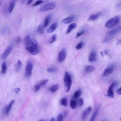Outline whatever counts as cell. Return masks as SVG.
I'll use <instances>...</instances> for the list:
<instances>
[{
    "label": "cell",
    "mask_w": 121,
    "mask_h": 121,
    "mask_svg": "<svg viewBox=\"0 0 121 121\" xmlns=\"http://www.w3.org/2000/svg\"><path fill=\"white\" fill-rule=\"evenodd\" d=\"M26 49L31 54L35 55L39 52V47L37 42L35 40H33L26 47Z\"/></svg>",
    "instance_id": "obj_1"
},
{
    "label": "cell",
    "mask_w": 121,
    "mask_h": 121,
    "mask_svg": "<svg viewBox=\"0 0 121 121\" xmlns=\"http://www.w3.org/2000/svg\"><path fill=\"white\" fill-rule=\"evenodd\" d=\"M64 84L65 86V90L66 92H69L71 88L72 84V79L69 74L66 71L64 77Z\"/></svg>",
    "instance_id": "obj_2"
},
{
    "label": "cell",
    "mask_w": 121,
    "mask_h": 121,
    "mask_svg": "<svg viewBox=\"0 0 121 121\" xmlns=\"http://www.w3.org/2000/svg\"><path fill=\"white\" fill-rule=\"evenodd\" d=\"M121 31V26L114 29H112L107 33L104 38L103 40V43H105L111 40L114 35Z\"/></svg>",
    "instance_id": "obj_3"
},
{
    "label": "cell",
    "mask_w": 121,
    "mask_h": 121,
    "mask_svg": "<svg viewBox=\"0 0 121 121\" xmlns=\"http://www.w3.org/2000/svg\"><path fill=\"white\" fill-rule=\"evenodd\" d=\"M120 21V17L119 16H115L109 20H108L105 23V26L107 28H112L116 25H117Z\"/></svg>",
    "instance_id": "obj_4"
},
{
    "label": "cell",
    "mask_w": 121,
    "mask_h": 121,
    "mask_svg": "<svg viewBox=\"0 0 121 121\" xmlns=\"http://www.w3.org/2000/svg\"><path fill=\"white\" fill-rule=\"evenodd\" d=\"M55 4L53 2H49L42 5L39 9V10L41 12L46 11L54 9L55 7Z\"/></svg>",
    "instance_id": "obj_5"
},
{
    "label": "cell",
    "mask_w": 121,
    "mask_h": 121,
    "mask_svg": "<svg viewBox=\"0 0 121 121\" xmlns=\"http://www.w3.org/2000/svg\"><path fill=\"white\" fill-rule=\"evenodd\" d=\"M33 68V64L30 62H27L26 65L25 69V74L26 77H29L32 75Z\"/></svg>",
    "instance_id": "obj_6"
},
{
    "label": "cell",
    "mask_w": 121,
    "mask_h": 121,
    "mask_svg": "<svg viewBox=\"0 0 121 121\" xmlns=\"http://www.w3.org/2000/svg\"><path fill=\"white\" fill-rule=\"evenodd\" d=\"M117 82L116 81H114L112 82L111 85L109 86L108 90H107V93L106 95L110 98H113L114 97V94H113V88L115 86H116L117 84Z\"/></svg>",
    "instance_id": "obj_7"
},
{
    "label": "cell",
    "mask_w": 121,
    "mask_h": 121,
    "mask_svg": "<svg viewBox=\"0 0 121 121\" xmlns=\"http://www.w3.org/2000/svg\"><path fill=\"white\" fill-rule=\"evenodd\" d=\"M66 50L65 48H63L59 53L58 60L59 62H62L66 58Z\"/></svg>",
    "instance_id": "obj_8"
},
{
    "label": "cell",
    "mask_w": 121,
    "mask_h": 121,
    "mask_svg": "<svg viewBox=\"0 0 121 121\" xmlns=\"http://www.w3.org/2000/svg\"><path fill=\"white\" fill-rule=\"evenodd\" d=\"M12 48H13V47L11 45H9V46H8V47H7L1 55L2 59H5L6 58H7L8 56L10 54V52H11Z\"/></svg>",
    "instance_id": "obj_9"
},
{
    "label": "cell",
    "mask_w": 121,
    "mask_h": 121,
    "mask_svg": "<svg viewBox=\"0 0 121 121\" xmlns=\"http://www.w3.org/2000/svg\"><path fill=\"white\" fill-rule=\"evenodd\" d=\"M92 108L91 106H89L82 113V115L81 116V121H84V120L86 119V117L90 114V113L92 112Z\"/></svg>",
    "instance_id": "obj_10"
},
{
    "label": "cell",
    "mask_w": 121,
    "mask_h": 121,
    "mask_svg": "<svg viewBox=\"0 0 121 121\" xmlns=\"http://www.w3.org/2000/svg\"><path fill=\"white\" fill-rule=\"evenodd\" d=\"M114 69V66L113 65H112L111 66L107 67L104 70V71L103 72V76L104 77H106L109 75L113 72Z\"/></svg>",
    "instance_id": "obj_11"
},
{
    "label": "cell",
    "mask_w": 121,
    "mask_h": 121,
    "mask_svg": "<svg viewBox=\"0 0 121 121\" xmlns=\"http://www.w3.org/2000/svg\"><path fill=\"white\" fill-rule=\"evenodd\" d=\"M102 15V13L101 12H99L96 13L95 14H93L91 15L88 18L87 20L88 21H93L97 20L99 17H100Z\"/></svg>",
    "instance_id": "obj_12"
},
{
    "label": "cell",
    "mask_w": 121,
    "mask_h": 121,
    "mask_svg": "<svg viewBox=\"0 0 121 121\" xmlns=\"http://www.w3.org/2000/svg\"><path fill=\"white\" fill-rule=\"evenodd\" d=\"M97 60V54L95 52L91 51L89 54L88 57V61L92 62L96 61Z\"/></svg>",
    "instance_id": "obj_13"
},
{
    "label": "cell",
    "mask_w": 121,
    "mask_h": 121,
    "mask_svg": "<svg viewBox=\"0 0 121 121\" xmlns=\"http://www.w3.org/2000/svg\"><path fill=\"white\" fill-rule=\"evenodd\" d=\"M57 23L56 22H54L53 23H52L47 29V32L48 33H52V32H53L56 29L57 27Z\"/></svg>",
    "instance_id": "obj_14"
},
{
    "label": "cell",
    "mask_w": 121,
    "mask_h": 121,
    "mask_svg": "<svg viewBox=\"0 0 121 121\" xmlns=\"http://www.w3.org/2000/svg\"><path fill=\"white\" fill-rule=\"evenodd\" d=\"M14 103H15V100H12L9 103V104L6 107V109H5V114H8L9 113V112H10V110L11 109L12 107L13 104H14Z\"/></svg>",
    "instance_id": "obj_15"
},
{
    "label": "cell",
    "mask_w": 121,
    "mask_h": 121,
    "mask_svg": "<svg viewBox=\"0 0 121 121\" xmlns=\"http://www.w3.org/2000/svg\"><path fill=\"white\" fill-rule=\"evenodd\" d=\"M74 18H75V16L72 15V16H69L68 17H66V18L63 19L62 20V22L63 24H69V23H70V22H71L74 19Z\"/></svg>",
    "instance_id": "obj_16"
},
{
    "label": "cell",
    "mask_w": 121,
    "mask_h": 121,
    "mask_svg": "<svg viewBox=\"0 0 121 121\" xmlns=\"http://www.w3.org/2000/svg\"><path fill=\"white\" fill-rule=\"evenodd\" d=\"M95 69V68L94 66L91 65H88L85 68V72L86 73H90L93 72Z\"/></svg>",
    "instance_id": "obj_17"
},
{
    "label": "cell",
    "mask_w": 121,
    "mask_h": 121,
    "mask_svg": "<svg viewBox=\"0 0 121 121\" xmlns=\"http://www.w3.org/2000/svg\"><path fill=\"white\" fill-rule=\"evenodd\" d=\"M59 88V85L58 84L53 85L49 88V91L51 93H54L57 91Z\"/></svg>",
    "instance_id": "obj_18"
},
{
    "label": "cell",
    "mask_w": 121,
    "mask_h": 121,
    "mask_svg": "<svg viewBox=\"0 0 121 121\" xmlns=\"http://www.w3.org/2000/svg\"><path fill=\"white\" fill-rule=\"evenodd\" d=\"M77 27V24L76 23H72L69 26L67 31H66V34H68L70 32H71L73 29H74L76 27Z\"/></svg>",
    "instance_id": "obj_19"
},
{
    "label": "cell",
    "mask_w": 121,
    "mask_h": 121,
    "mask_svg": "<svg viewBox=\"0 0 121 121\" xmlns=\"http://www.w3.org/2000/svg\"><path fill=\"white\" fill-rule=\"evenodd\" d=\"M45 27L44 26L43 24H41L39 25L37 29V32L38 33H39L40 34H43L44 32Z\"/></svg>",
    "instance_id": "obj_20"
},
{
    "label": "cell",
    "mask_w": 121,
    "mask_h": 121,
    "mask_svg": "<svg viewBox=\"0 0 121 121\" xmlns=\"http://www.w3.org/2000/svg\"><path fill=\"white\" fill-rule=\"evenodd\" d=\"M51 15H48L44 19L43 22V25H44V26L45 27H46L48 26V25H49L50 20H51Z\"/></svg>",
    "instance_id": "obj_21"
},
{
    "label": "cell",
    "mask_w": 121,
    "mask_h": 121,
    "mask_svg": "<svg viewBox=\"0 0 121 121\" xmlns=\"http://www.w3.org/2000/svg\"><path fill=\"white\" fill-rule=\"evenodd\" d=\"M81 94H82V91L80 89L77 90L74 93L73 95V98L74 99H77L80 96Z\"/></svg>",
    "instance_id": "obj_22"
},
{
    "label": "cell",
    "mask_w": 121,
    "mask_h": 121,
    "mask_svg": "<svg viewBox=\"0 0 121 121\" xmlns=\"http://www.w3.org/2000/svg\"><path fill=\"white\" fill-rule=\"evenodd\" d=\"M99 107H98L96 109V110L95 111V112L93 113V114L90 118V121H95V118L96 117V116L99 112Z\"/></svg>",
    "instance_id": "obj_23"
},
{
    "label": "cell",
    "mask_w": 121,
    "mask_h": 121,
    "mask_svg": "<svg viewBox=\"0 0 121 121\" xmlns=\"http://www.w3.org/2000/svg\"><path fill=\"white\" fill-rule=\"evenodd\" d=\"M22 65V62L21 61V60H18L16 65H15V71L16 72L20 70V69H21Z\"/></svg>",
    "instance_id": "obj_24"
},
{
    "label": "cell",
    "mask_w": 121,
    "mask_h": 121,
    "mask_svg": "<svg viewBox=\"0 0 121 121\" xmlns=\"http://www.w3.org/2000/svg\"><path fill=\"white\" fill-rule=\"evenodd\" d=\"M7 69V64L5 62H3L2 63L1 65V73L2 74H4L6 73Z\"/></svg>",
    "instance_id": "obj_25"
},
{
    "label": "cell",
    "mask_w": 121,
    "mask_h": 121,
    "mask_svg": "<svg viewBox=\"0 0 121 121\" xmlns=\"http://www.w3.org/2000/svg\"><path fill=\"white\" fill-rule=\"evenodd\" d=\"M15 0H12L9 5V7L8 8V10H9V13H11L14 9V8L15 7Z\"/></svg>",
    "instance_id": "obj_26"
},
{
    "label": "cell",
    "mask_w": 121,
    "mask_h": 121,
    "mask_svg": "<svg viewBox=\"0 0 121 121\" xmlns=\"http://www.w3.org/2000/svg\"><path fill=\"white\" fill-rule=\"evenodd\" d=\"M70 107L73 109H75L76 107H77V102L76 100H75L74 99H71L70 100Z\"/></svg>",
    "instance_id": "obj_27"
},
{
    "label": "cell",
    "mask_w": 121,
    "mask_h": 121,
    "mask_svg": "<svg viewBox=\"0 0 121 121\" xmlns=\"http://www.w3.org/2000/svg\"><path fill=\"white\" fill-rule=\"evenodd\" d=\"M31 41H32V40H31V38L29 35H26L24 38V43H25L26 46L28 45L31 42Z\"/></svg>",
    "instance_id": "obj_28"
},
{
    "label": "cell",
    "mask_w": 121,
    "mask_h": 121,
    "mask_svg": "<svg viewBox=\"0 0 121 121\" xmlns=\"http://www.w3.org/2000/svg\"><path fill=\"white\" fill-rule=\"evenodd\" d=\"M60 104L62 105L65 107H66L67 106L68 103H67V99L66 97H63L60 100Z\"/></svg>",
    "instance_id": "obj_29"
},
{
    "label": "cell",
    "mask_w": 121,
    "mask_h": 121,
    "mask_svg": "<svg viewBox=\"0 0 121 121\" xmlns=\"http://www.w3.org/2000/svg\"><path fill=\"white\" fill-rule=\"evenodd\" d=\"M47 71L49 73H55L57 72V69L55 67H50L47 69Z\"/></svg>",
    "instance_id": "obj_30"
},
{
    "label": "cell",
    "mask_w": 121,
    "mask_h": 121,
    "mask_svg": "<svg viewBox=\"0 0 121 121\" xmlns=\"http://www.w3.org/2000/svg\"><path fill=\"white\" fill-rule=\"evenodd\" d=\"M56 38H57V37L56 36V35H55V34L53 35L49 39V41H48L49 43L51 44V43H54L56 41Z\"/></svg>",
    "instance_id": "obj_31"
},
{
    "label": "cell",
    "mask_w": 121,
    "mask_h": 121,
    "mask_svg": "<svg viewBox=\"0 0 121 121\" xmlns=\"http://www.w3.org/2000/svg\"><path fill=\"white\" fill-rule=\"evenodd\" d=\"M49 81V80L48 79H43V80H42V81H41L38 84L41 86H44L45 85H46Z\"/></svg>",
    "instance_id": "obj_32"
},
{
    "label": "cell",
    "mask_w": 121,
    "mask_h": 121,
    "mask_svg": "<svg viewBox=\"0 0 121 121\" xmlns=\"http://www.w3.org/2000/svg\"><path fill=\"white\" fill-rule=\"evenodd\" d=\"M85 32H86V31H85V30H81V31L78 32L77 34V35H76V38H78L80 36H81L82 35H84V34L85 33Z\"/></svg>",
    "instance_id": "obj_33"
},
{
    "label": "cell",
    "mask_w": 121,
    "mask_h": 121,
    "mask_svg": "<svg viewBox=\"0 0 121 121\" xmlns=\"http://www.w3.org/2000/svg\"><path fill=\"white\" fill-rule=\"evenodd\" d=\"M41 87V86L39 84H37L35 85L34 86V92H38L40 90Z\"/></svg>",
    "instance_id": "obj_34"
},
{
    "label": "cell",
    "mask_w": 121,
    "mask_h": 121,
    "mask_svg": "<svg viewBox=\"0 0 121 121\" xmlns=\"http://www.w3.org/2000/svg\"><path fill=\"white\" fill-rule=\"evenodd\" d=\"M83 44H84V43L83 42H79L76 46V49L77 50H79L80 49H81L83 46Z\"/></svg>",
    "instance_id": "obj_35"
},
{
    "label": "cell",
    "mask_w": 121,
    "mask_h": 121,
    "mask_svg": "<svg viewBox=\"0 0 121 121\" xmlns=\"http://www.w3.org/2000/svg\"><path fill=\"white\" fill-rule=\"evenodd\" d=\"M43 0H37L36 1L33 5V6H38L39 5H40L41 4L43 3Z\"/></svg>",
    "instance_id": "obj_36"
},
{
    "label": "cell",
    "mask_w": 121,
    "mask_h": 121,
    "mask_svg": "<svg viewBox=\"0 0 121 121\" xmlns=\"http://www.w3.org/2000/svg\"><path fill=\"white\" fill-rule=\"evenodd\" d=\"M63 118V116L62 114V113H59V115H58L57 121H62Z\"/></svg>",
    "instance_id": "obj_37"
},
{
    "label": "cell",
    "mask_w": 121,
    "mask_h": 121,
    "mask_svg": "<svg viewBox=\"0 0 121 121\" xmlns=\"http://www.w3.org/2000/svg\"><path fill=\"white\" fill-rule=\"evenodd\" d=\"M83 100L82 98H80L78 100V104L79 106H82L83 104Z\"/></svg>",
    "instance_id": "obj_38"
},
{
    "label": "cell",
    "mask_w": 121,
    "mask_h": 121,
    "mask_svg": "<svg viewBox=\"0 0 121 121\" xmlns=\"http://www.w3.org/2000/svg\"><path fill=\"white\" fill-rule=\"evenodd\" d=\"M21 41V39L20 38V37L18 36L17 37L16 39V43H19Z\"/></svg>",
    "instance_id": "obj_39"
},
{
    "label": "cell",
    "mask_w": 121,
    "mask_h": 121,
    "mask_svg": "<svg viewBox=\"0 0 121 121\" xmlns=\"http://www.w3.org/2000/svg\"><path fill=\"white\" fill-rule=\"evenodd\" d=\"M20 90H21V89H20V87H17V88H16L14 89V91H15V92L17 94L20 92Z\"/></svg>",
    "instance_id": "obj_40"
},
{
    "label": "cell",
    "mask_w": 121,
    "mask_h": 121,
    "mask_svg": "<svg viewBox=\"0 0 121 121\" xmlns=\"http://www.w3.org/2000/svg\"><path fill=\"white\" fill-rule=\"evenodd\" d=\"M116 92H117V93L118 94L121 95V87L120 88L118 89L117 90Z\"/></svg>",
    "instance_id": "obj_41"
},
{
    "label": "cell",
    "mask_w": 121,
    "mask_h": 121,
    "mask_svg": "<svg viewBox=\"0 0 121 121\" xmlns=\"http://www.w3.org/2000/svg\"><path fill=\"white\" fill-rule=\"evenodd\" d=\"M121 44V39H117V42H116V44L117 45H119Z\"/></svg>",
    "instance_id": "obj_42"
},
{
    "label": "cell",
    "mask_w": 121,
    "mask_h": 121,
    "mask_svg": "<svg viewBox=\"0 0 121 121\" xmlns=\"http://www.w3.org/2000/svg\"><path fill=\"white\" fill-rule=\"evenodd\" d=\"M34 0H27V5H29V4H30Z\"/></svg>",
    "instance_id": "obj_43"
},
{
    "label": "cell",
    "mask_w": 121,
    "mask_h": 121,
    "mask_svg": "<svg viewBox=\"0 0 121 121\" xmlns=\"http://www.w3.org/2000/svg\"><path fill=\"white\" fill-rule=\"evenodd\" d=\"M50 121H55V119L54 117H52L51 119H50Z\"/></svg>",
    "instance_id": "obj_44"
},
{
    "label": "cell",
    "mask_w": 121,
    "mask_h": 121,
    "mask_svg": "<svg viewBox=\"0 0 121 121\" xmlns=\"http://www.w3.org/2000/svg\"><path fill=\"white\" fill-rule=\"evenodd\" d=\"M39 121H44V120H43L41 119V120H39Z\"/></svg>",
    "instance_id": "obj_45"
},
{
    "label": "cell",
    "mask_w": 121,
    "mask_h": 121,
    "mask_svg": "<svg viewBox=\"0 0 121 121\" xmlns=\"http://www.w3.org/2000/svg\"><path fill=\"white\" fill-rule=\"evenodd\" d=\"M120 120H121V118H120Z\"/></svg>",
    "instance_id": "obj_46"
},
{
    "label": "cell",
    "mask_w": 121,
    "mask_h": 121,
    "mask_svg": "<svg viewBox=\"0 0 121 121\" xmlns=\"http://www.w3.org/2000/svg\"></svg>",
    "instance_id": "obj_47"
}]
</instances>
